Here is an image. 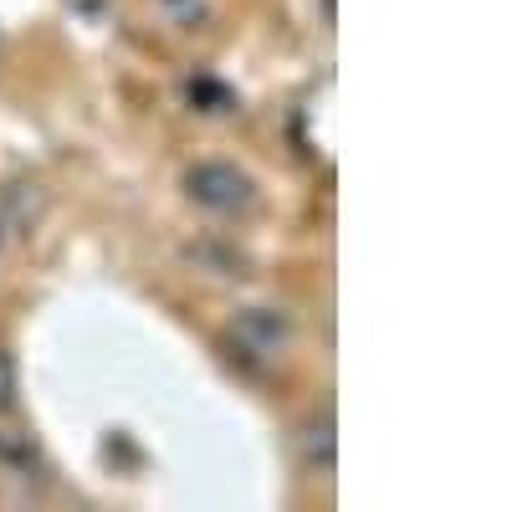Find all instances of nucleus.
Wrapping results in <instances>:
<instances>
[{
  "instance_id": "f257e3e1",
  "label": "nucleus",
  "mask_w": 512,
  "mask_h": 512,
  "mask_svg": "<svg viewBox=\"0 0 512 512\" xmlns=\"http://www.w3.org/2000/svg\"><path fill=\"white\" fill-rule=\"evenodd\" d=\"M180 185L190 205H200L205 216H241V210L256 205V180L231 159H195Z\"/></svg>"
},
{
  "instance_id": "f03ea898",
  "label": "nucleus",
  "mask_w": 512,
  "mask_h": 512,
  "mask_svg": "<svg viewBox=\"0 0 512 512\" xmlns=\"http://www.w3.org/2000/svg\"><path fill=\"white\" fill-rule=\"evenodd\" d=\"M292 338H297L292 318H287L282 308H272V303H251V308H241V313L226 323V344H231L236 354H246L251 364L282 359V354L292 349Z\"/></svg>"
},
{
  "instance_id": "7ed1b4c3",
  "label": "nucleus",
  "mask_w": 512,
  "mask_h": 512,
  "mask_svg": "<svg viewBox=\"0 0 512 512\" xmlns=\"http://www.w3.org/2000/svg\"><path fill=\"white\" fill-rule=\"evenodd\" d=\"M297 446H303V466L313 477L333 472V410H313L297 431Z\"/></svg>"
},
{
  "instance_id": "20e7f679",
  "label": "nucleus",
  "mask_w": 512,
  "mask_h": 512,
  "mask_svg": "<svg viewBox=\"0 0 512 512\" xmlns=\"http://www.w3.org/2000/svg\"><path fill=\"white\" fill-rule=\"evenodd\" d=\"M190 262H200V272H216V277H246L251 272V262L236 251V246H226V241H195L190 246Z\"/></svg>"
},
{
  "instance_id": "39448f33",
  "label": "nucleus",
  "mask_w": 512,
  "mask_h": 512,
  "mask_svg": "<svg viewBox=\"0 0 512 512\" xmlns=\"http://www.w3.org/2000/svg\"><path fill=\"white\" fill-rule=\"evenodd\" d=\"M16 405V359L0 349V410Z\"/></svg>"
},
{
  "instance_id": "423d86ee",
  "label": "nucleus",
  "mask_w": 512,
  "mask_h": 512,
  "mask_svg": "<svg viewBox=\"0 0 512 512\" xmlns=\"http://www.w3.org/2000/svg\"><path fill=\"white\" fill-rule=\"evenodd\" d=\"M159 6L175 16V21H185V26H195L200 21V0H159Z\"/></svg>"
},
{
  "instance_id": "0eeeda50",
  "label": "nucleus",
  "mask_w": 512,
  "mask_h": 512,
  "mask_svg": "<svg viewBox=\"0 0 512 512\" xmlns=\"http://www.w3.org/2000/svg\"><path fill=\"white\" fill-rule=\"evenodd\" d=\"M0 236H6V231H0Z\"/></svg>"
}]
</instances>
